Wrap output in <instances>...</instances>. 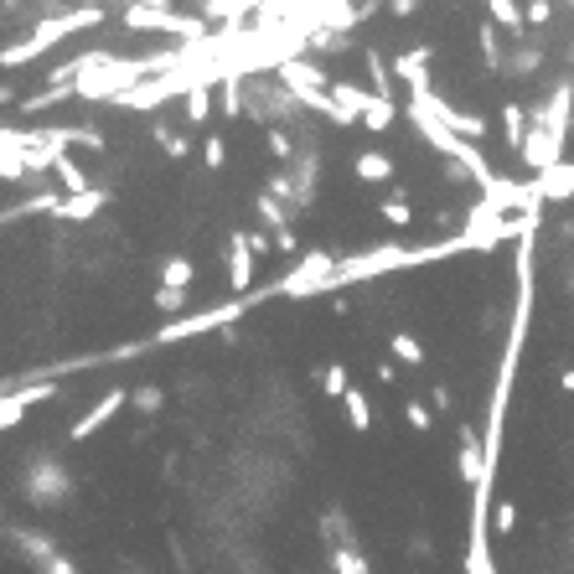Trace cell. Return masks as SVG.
I'll return each mask as SVG.
<instances>
[{"mask_svg": "<svg viewBox=\"0 0 574 574\" xmlns=\"http://www.w3.org/2000/svg\"><path fill=\"white\" fill-rule=\"evenodd\" d=\"M26 497H32L37 507H63L73 497V476L63 466H52V461H37L32 471H26Z\"/></svg>", "mask_w": 574, "mask_h": 574, "instance_id": "6da1fadb", "label": "cell"}, {"mask_svg": "<svg viewBox=\"0 0 574 574\" xmlns=\"http://www.w3.org/2000/svg\"><path fill=\"white\" fill-rule=\"evenodd\" d=\"M119 404H125V394H109V399H99L94 409H88L83 419H78V425H73V440H88V435H94L99 425H104V419H114L119 414Z\"/></svg>", "mask_w": 574, "mask_h": 574, "instance_id": "7a4b0ae2", "label": "cell"}, {"mask_svg": "<svg viewBox=\"0 0 574 574\" xmlns=\"http://www.w3.org/2000/svg\"><path fill=\"white\" fill-rule=\"evenodd\" d=\"M16 543H21V554H26V559H37V564H52V559H57V543H52L47 533H37V528L16 533Z\"/></svg>", "mask_w": 574, "mask_h": 574, "instance_id": "3957f363", "label": "cell"}, {"mask_svg": "<svg viewBox=\"0 0 574 574\" xmlns=\"http://www.w3.org/2000/svg\"><path fill=\"white\" fill-rule=\"evenodd\" d=\"M331 569L337 574H368V559L357 554V543H337V549H331Z\"/></svg>", "mask_w": 574, "mask_h": 574, "instance_id": "277c9868", "label": "cell"}, {"mask_svg": "<svg viewBox=\"0 0 574 574\" xmlns=\"http://www.w3.org/2000/svg\"><path fill=\"white\" fill-rule=\"evenodd\" d=\"M347 419H352L357 430H368V419H373V414H368V399H362V394H347Z\"/></svg>", "mask_w": 574, "mask_h": 574, "instance_id": "5b68a950", "label": "cell"}, {"mask_svg": "<svg viewBox=\"0 0 574 574\" xmlns=\"http://www.w3.org/2000/svg\"><path fill=\"white\" fill-rule=\"evenodd\" d=\"M394 352H399L404 362H419V342H414V337H394Z\"/></svg>", "mask_w": 574, "mask_h": 574, "instance_id": "8992f818", "label": "cell"}, {"mask_svg": "<svg viewBox=\"0 0 574 574\" xmlns=\"http://www.w3.org/2000/svg\"><path fill=\"white\" fill-rule=\"evenodd\" d=\"M42 574H78V569H73V559H68V554H57L52 564H42Z\"/></svg>", "mask_w": 574, "mask_h": 574, "instance_id": "52a82bcc", "label": "cell"}, {"mask_svg": "<svg viewBox=\"0 0 574 574\" xmlns=\"http://www.w3.org/2000/svg\"><path fill=\"white\" fill-rule=\"evenodd\" d=\"M512 523H518V518H512V502H502L497 507V533H512Z\"/></svg>", "mask_w": 574, "mask_h": 574, "instance_id": "ba28073f", "label": "cell"}, {"mask_svg": "<svg viewBox=\"0 0 574 574\" xmlns=\"http://www.w3.org/2000/svg\"><path fill=\"white\" fill-rule=\"evenodd\" d=\"M409 419H414V430H430V414L419 409V404H409Z\"/></svg>", "mask_w": 574, "mask_h": 574, "instance_id": "9c48e42d", "label": "cell"}]
</instances>
